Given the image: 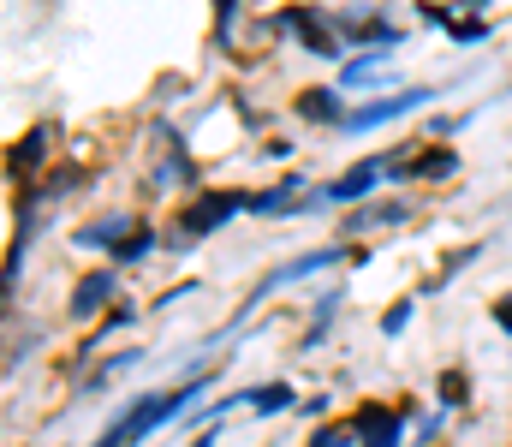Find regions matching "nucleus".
I'll use <instances>...</instances> for the list:
<instances>
[{"label": "nucleus", "instance_id": "9b49d317", "mask_svg": "<svg viewBox=\"0 0 512 447\" xmlns=\"http://www.w3.org/2000/svg\"><path fill=\"white\" fill-rule=\"evenodd\" d=\"M405 215H411V203H405V197H393V203H376V209H352L346 233H370V227H393V221H405Z\"/></svg>", "mask_w": 512, "mask_h": 447}, {"label": "nucleus", "instance_id": "9d476101", "mask_svg": "<svg viewBox=\"0 0 512 447\" xmlns=\"http://www.w3.org/2000/svg\"><path fill=\"white\" fill-rule=\"evenodd\" d=\"M48 138H54V126H36V132H24V138L12 144V173H36V167L48 161Z\"/></svg>", "mask_w": 512, "mask_h": 447}, {"label": "nucleus", "instance_id": "423d86ee", "mask_svg": "<svg viewBox=\"0 0 512 447\" xmlns=\"http://www.w3.org/2000/svg\"><path fill=\"white\" fill-rule=\"evenodd\" d=\"M137 227H143L137 215H120V209H108V215H96L90 227H78V233H72V245H84V251H120V245H126Z\"/></svg>", "mask_w": 512, "mask_h": 447}, {"label": "nucleus", "instance_id": "dca6fc26", "mask_svg": "<svg viewBox=\"0 0 512 447\" xmlns=\"http://www.w3.org/2000/svg\"><path fill=\"white\" fill-rule=\"evenodd\" d=\"M405 322H411V298H393V304L382 310V334H399Z\"/></svg>", "mask_w": 512, "mask_h": 447}, {"label": "nucleus", "instance_id": "39448f33", "mask_svg": "<svg viewBox=\"0 0 512 447\" xmlns=\"http://www.w3.org/2000/svg\"><path fill=\"white\" fill-rule=\"evenodd\" d=\"M114 298H120V275H114V269H96V275H84V281L72 287V316L90 322V316H102V310H120Z\"/></svg>", "mask_w": 512, "mask_h": 447}, {"label": "nucleus", "instance_id": "1a4fd4ad", "mask_svg": "<svg viewBox=\"0 0 512 447\" xmlns=\"http://www.w3.org/2000/svg\"><path fill=\"white\" fill-rule=\"evenodd\" d=\"M298 114L316 120V126H346V120H352V114L340 108V90H304V96H298Z\"/></svg>", "mask_w": 512, "mask_h": 447}, {"label": "nucleus", "instance_id": "f257e3e1", "mask_svg": "<svg viewBox=\"0 0 512 447\" xmlns=\"http://www.w3.org/2000/svg\"><path fill=\"white\" fill-rule=\"evenodd\" d=\"M203 388H209V382L197 376V382H185V388H173V394H137L126 412H120V418L102 430V442H96V447H137L149 430H161L167 418H179V412H185V406H191Z\"/></svg>", "mask_w": 512, "mask_h": 447}, {"label": "nucleus", "instance_id": "ddd939ff", "mask_svg": "<svg viewBox=\"0 0 512 447\" xmlns=\"http://www.w3.org/2000/svg\"><path fill=\"white\" fill-rule=\"evenodd\" d=\"M310 447H358V424H322Z\"/></svg>", "mask_w": 512, "mask_h": 447}, {"label": "nucleus", "instance_id": "7ed1b4c3", "mask_svg": "<svg viewBox=\"0 0 512 447\" xmlns=\"http://www.w3.org/2000/svg\"><path fill=\"white\" fill-rule=\"evenodd\" d=\"M423 102H435V90H429V84L393 90V96H382V102H364V108H352L346 132H376V126H387V120H405V114H417Z\"/></svg>", "mask_w": 512, "mask_h": 447}, {"label": "nucleus", "instance_id": "f3484780", "mask_svg": "<svg viewBox=\"0 0 512 447\" xmlns=\"http://www.w3.org/2000/svg\"><path fill=\"white\" fill-rule=\"evenodd\" d=\"M495 322H501V328L512 334V298H501V304H495Z\"/></svg>", "mask_w": 512, "mask_h": 447}, {"label": "nucleus", "instance_id": "0eeeda50", "mask_svg": "<svg viewBox=\"0 0 512 447\" xmlns=\"http://www.w3.org/2000/svg\"><path fill=\"white\" fill-rule=\"evenodd\" d=\"M453 167H459V155H453V149H423V155H411V161H405V155H387V179H447V173H453Z\"/></svg>", "mask_w": 512, "mask_h": 447}, {"label": "nucleus", "instance_id": "20e7f679", "mask_svg": "<svg viewBox=\"0 0 512 447\" xmlns=\"http://www.w3.org/2000/svg\"><path fill=\"white\" fill-rule=\"evenodd\" d=\"M346 257V245H322V251H304V257H292V263H280V269H268L262 281H256V293L245 298V310H251L256 298H268V293H280L286 281H310V275H322V269H334Z\"/></svg>", "mask_w": 512, "mask_h": 447}, {"label": "nucleus", "instance_id": "f03ea898", "mask_svg": "<svg viewBox=\"0 0 512 447\" xmlns=\"http://www.w3.org/2000/svg\"><path fill=\"white\" fill-rule=\"evenodd\" d=\"M245 209V191H203L197 203H185V215H179V227H173V239H179V251H191L185 239H203V233H215V227H227L233 215Z\"/></svg>", "mask_w": 512, "mask_h": 447}, {"label": "nucleus", "instance_id": "2eb2a0df", "mask_svg": "<svg viewBox=\"0 0 512 447\" xmlns=\"http://www.w3.org/2000/svg\"><path fill=\"white\" fill-rule=\"evenodd\" d=\"M149 251H155V233H149V227H137V233H131L114 257H120V263H137V257H149Z\"/></svg>", "mask_w": 512, "mask_h": 447}, {"label": "nucleus", "instance_id": "f8f14e48", "mask_svg": "<svg viewBox=\"0 0 512 447\" xmlns=\"http://www.w3.org/2000/svg\"><path fill=\"white\" fill-rule=\"evenodd\" d=\"M292 400H298V394H292V382H268V388H256V394H251V406L262 412V418H268V412H286Z\"/></svg>", "mask_w": 512, "mask_h": 447}, {"label": "nucleus", "instance_id": "4468645a", "mask_svg": "<svg viewBox=\"0 0 512 447\" xmlns=\"http://www.w3.org/2000/svg\"><path fill=\"white\" fill-rule=\"evenodd\" d=\"M465 400H471L465 370H447V376H441V406H465Z\"/></svg>", "mask_w": 512, "mask_h": 447}, {"label": "nucleus", "instance_id": "6e6552de", "mask_svg": "<svg viewBox=\"0 0 512 447\" xmlns=\"http://www.w3.org/2000/svg\"><path fill=\"white\" fill-rule=\"evenodd\" d=\"M382 179H387V155H376V161H358L352 173H340V179L328 185V203H358V197H370Z\"/></svg>", "mask_w": 512, "mask_h": 447}]
</instances>
